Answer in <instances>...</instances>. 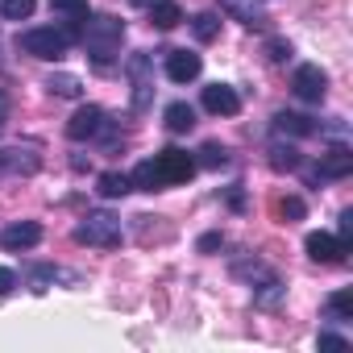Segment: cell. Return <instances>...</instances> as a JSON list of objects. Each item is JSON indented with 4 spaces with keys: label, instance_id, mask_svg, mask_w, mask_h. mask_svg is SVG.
Segmentation results:
<instances>
[{
    "label": "cell",
    "instance_id": "cell-8",
    "mask_svg": "<svg viewBox=\"0 0 353 353\" xmlns=\"http://www.w3.org/2000/svg\"><path fill=\"white\" fill-rule=\"evenodd\" d=\"M303 250H307L312 262H324V266H336V262H345V254H349V245H345L341 237H332V233H307Z\"/></svg>",
    "mask_w": 353,
    "mask_h": 353
},
{
    "label": "cell",
    "instance_id": "cell-23",
    "mask_svg": "<svg viewBox=\"0 0 353 353\" xmlns=\"http://www.w3.org/2000/svg\"><path fill=\"white\" fill-rule=\"evenodd\" d=\"M46 88H50L54 96H63V100H79V96H83V83H79L75 75H50Z\"/></svg>",
    "mask_w": 353,
    "mask_h": 353
},
{
    "label": "cell",
    "instance_id": "cell-28",
    "mask_svg": "<svg viewBox=\"0 0 353 353\" xmlns=\"http://www.w3.org/2000/svg\"><path fill=\"white\" fill-rule=\"evenodd\" d=\"M266 59H270V63H287V59H291V42L270 38V42H266Z\"/></svg>",
    "mask_w": 353,
    "mask_h": 353
},
{
    "label": "cell",
    "instance_id": "cell-2",
    "mask_svg": "<svg viewBox=\"0 0 353 353\" xmlns=\"http://www.w3.org/2000/svg\"><path fill=\"white\" fill-rule=\"evenodd\" d=\"M75 42H79V30H75V26H42V30H26V34L17 38V50H26L30 59L54 63V59H63Z\"/></svg>",
    "mask_w": 353,
    "mask_h": 353
},
{
    "label": "cell",
    "instance_id": "cell-26",
    "mask_svg": "<svg viewBox=\"0 0 353 353\" xmlns=\"http://www.w3.org/2000/svg\"><path fill=\"white\" fill-rule=\"evenodd\" d=\"M328 312H332L336 320H353V291H336V295H328Z\"/></svg>",
    "mask_w": 353,
    "mask_h": 353
},
{
    "label": "cell",
    "instance_id": "cell-27",
    "mask_svg": "<svg viewBox=\"0 0 353 353\" xmlns=\"http://www.w3.org/2000/svg\"><path fill=\"white\" fill-rule=\"evenodd\" d=\"M270 166H274V170H295V166H299V154H295L291 145H274V150H270Z\"/></svg>",
    "mask_w": 353,
    "mask_h": 353
},
{
    "label": "cell",
    "instance_id": "cell-16",
    "mask_svg": "<svg viewBox=\"0 0 353 353\" xmlns=\"http://www.w3.org/2000/svg\"><path fill=\"white\" fill-rule=\"evenodd\" d=\"M274 129L279 133H291V137H312L316 133V121L312 117H299V112H274Z\"/></svg>",
    "mask_w": 353,
    "mask_h": 353
},
{
    "label": "cell",
    "instance_id": "cell-10",
    "mask_svg": "<svg viewBox=\"0 0 353 353\" xmlns=\"http://www.w3.org/2000/svg\"><path fill=\"white\" fill-rule=\"evenodd\" d=\"M38 241H42V225L38 221H17V225H9L5 233H0V245H5L9 254H26Z\"/></svg>",
    "mask_w": 353,
    "mask_h": 353
},
{
    "label": "cell",
    "instance_id": "cell-29",
    "mask_svg": "<svg viewBox=\"0 0 353 353\" xmlns=\"http://www.w3.org/2000/svg\"><path fill=\"white\" fill-rule=\"evenodd\" d=\"M54 279H59V270H54V266H38V270H34V291H38V295H42V291H50V283H54Z\"/></svg>",
    "mask_w": 353,
    "mask_h": 353
},
{
    "label": "cell",
    "instance_id": "cell-22",
    "mask_svg": "<svg viewBox=\"0 0 353 353\" xmlns=\"http://www.w3.org/2000/svg\"><path fill=\"white\" fill-rule=\"evenodd\" d=\"M192 34H196L200 42H216V34H221V17H216V13H196V17H192Z\"/></svg>",
    "mask_w": 353,
    "mask_h": 353
},
{
    "label": "cell",
    "instance_id": "cell-25",
    "mask_svg": "<svg viewBox=\"0 0 353 353\" xmlns=\"http://www.w3.org/2000/svg\"><path fill=\"white\" fill-rule=\"evenodd\" d=\"M274 212H279L287 225H295V221H303V212H307V208H303V200H299V196H287V200H279V204H274Z\"/></svg>",
    "mask_w": 353,
    "mask_h": 353
},
{
    "label": "cell",
    "instance_id": "cell-20",
    "mask_svg": "<svg viewBox=\"0 0 353 353\" xmlns=\"http://www.w3.org/2000/svg\"><path fill=\"white\" fill-rule=\"evenodd\" d=\"M50 9L59 13V17H71V26L79 30L92 13H88V0H50Z\"/></svg>",
    "mask_w": 353,
    "mask_h": 353
},
{
    "label": "cell",
    "instance_id": "cell-14",
    "mask_svg": "<svg viewBox=\"0 0 353 353\" xmlns=\"http://www.w3.org/2000/svg\"><path fill=\"white\" fill-rule=\"evenodd\" d=\"M42 158L34 150H0V174H34Z\"/></svg>",
    "mask_w": 353,
    "mask_h": 353
},
{
    "label": "cell",
    "instance_id": "cell-34",
    "mask_svg": "<svg viewBox=\"0 0 353 353\" xmlns=\"http://www.w3.org/2000/svg\"><path fill=\"white\" fill-rule=\"evenodd\" d=\"M5 125H9V96L0 92V129H5Z\"/></svg>",
    "mask_w": 353,
    "mask_h": 353
},
{
    "label": "cell",
    "instance_id": "cell-33",
    "mask_svg": "<svg viewBox=\"0 0 353 353\" xmlns=\"http://www.w3.org/2000/svg\"><path fill=\"white\" fill-rule=\"evenodd\" d=\"M349 237H353V212H345V216H341V241L349 245Z\"/></svg>",
    "mask_w": 353,
    "mask_h": 353
},
{
    "label": "cell",
    "instance_id": "cell-4",
    "mask_svg": "<svg viewBox=\"0 0 353 353\" xmlns=\"http://www.w3.org/2000/svg\"><path fill=\"white\" fill-rule=\"evenodd\" d=\"M125 75H129V83H133V112H145L150 104H154V59L145 54V50H137V54H129V63H125Z\"/></svg>",
    "mask_w": 353,
    "mask_h": 353
},
{
    "label": "cell",
    "instance_id": "cell-12",
    "mask_svg": "<svg viewBox=\"0 0 353 353\" xmlns=\"http://www.w3.org/2000/svg\"><path fill=\"white\" fill-rule=\"evenodd\" d=\"M353 170V154L345 145H332L328 154H320V166H316V179H345Z\"/></svg>",
    "mask_w": 353,
    "mask_h": 353
},
{
    "label": "cell",
    "instance_id": "cell-30",
    "mask_svg": "<svg viewBox=\"0 0 353 353\" xmlns=\"http://www.w3.org/2000/svg\"><path fill=\"white\" fill-rule=\"evenodd\" d=\"M13 291H17V274L9 266H0V299H9Z\"/></svg>",
    "mask_w": 353,
    "mask_h": 353
},
{
    "label": "cell",
    "instance_id": "cell-3",
    "mask_svg": "<svg viewBox=\"0 0 353 353\" xmlns=\"http://www.w3.org/2000/svg\"><path fill=\"white\" fill-rule=\"evenodd\" d=\"M121 237H125V229H121V216H112V212H88V216L75 225V241H79V245L117 250Z\"/></svg>",
    "mask_w": 353,
    "mask_h": 353
},
{
    "label": "cell",
    "instance_id": "cell-15",
    "mask_svg": "<svg viewBox=\"0 0 353 353\" xmlns=\"http://www.w3.org/2000/svg\"><path fill=\"white\" fill-rule=\"evenodd\" d=\"M96 192H100L104 200H121V196L133 192V183H129V174H121V170H104L100 179H96Z\"/></svg>",
    "mask_w": 353,
    "mask_h": 353
},
{
    "label": "cell",
    "instance_id": "cell-9",
    "mask_svg": "<svg viewBox=\"0 0 353 353\" xmlns=\"http://www.w3.org/2000/svg\"><path fill=\"white\" fill-rule=\"evenodd\" d=\"M200 71H204V59L196 50H166V79L170 83H192V79H200Z\"/></svg>",
    "mask_w": 353,
    "mask_h": 353
},
{
    "label": "cell",
    "instance_id": "cell-31",
    "mask_svg": "<svg viewBox=\"0 0 353 353\" xmlns=\"http://www.w3.org/2000/svg\"><path fill=\"white\" fill-rule=\"evenodd\" d=\"M221 245H225L221 233H204V237H200V254H212V250H221Z\"/></svg>",
    "mask_w": 353,
    "mask_h": 353
},
{
    "label": "cell",
    "instance_id": "cell-7",
    "mask_svg": "<svg viewBox=\"0 0 353 353\" xmlns=\"http://www.w3.org/2000/svg\"><path fill=\"white\" fill-rule=\"evenodd\" d=\"M104 129H108V117H104V108H96V104H83V108L67 121V137H71V141L100 137Z\"/></svg>",
    "mask_w": 353,
    "mask_h": 353
},
{
    "label": "cell",
    "instance_id": "cell-6",
    "mask_svg": "<svg viewBox=\"0 0 353 353\" xmlns=\"http://www.w3.org/2000/svg\"><path fill=\"white\" fill-rule=\"evenodd\" d=\"M291 92H295L299 100H307V104H320V100L328 96V75H324L316 63H303V67H295V75H291Z\"/></svg>",
    "mask_w": 353,
    "mask_h": 353
},
{
    "label": "cell",
    "instance_id": "cell-1",
    "mask_svg": "<svg viewBox=\"0 0 353 353\" xmlns=\"http://www.w3.org/2000/svg\"><path fill=\"white\" fill-rule=\"evenodd\" d=\"M79 42L88 46V59L104 71V67H112L117 63V54H121V42H125V21H117V17H88L83 21V34H79Z\"/></svg>",
    "mask_w": 353,
    "mask_h": 353
},
{
    "label": "cell",
    "instance_id": "cell-24",
    "mask_svg": "<svg viewBox=\"0 0 353 353\" xmlns=\"http://www.w3.org/2000/svg\"><path fill=\"white\" fill-rule=\"evenodd\" d=\"M229 162V150L221 145V141H204L200 145V158H196V166H208V170H221Z\"/></svg>",
    "mask_w": 353,
    "mask_h": 353
},
{
    "label": "cell",
    "instance_id": "cell-5",
    "mask_svg": "<svg viewBox=\"0 0 353 353\" xmlns=\"http://www.w3.org/2000/svg\"><path fill=\"white\" fill-rule=\"evenodd\" d=\"M154 166H158V174H162V183H166V188L188 183L192 174L200 170V166H196V158H192L188 150H174V145H170V150H162V154L154 158Z\"/></svg>",
    "mask_w": 353,
    "mask_h": 353
},
{
    "label": "cell",
    "instance_id": "cell-21",
    "mask_svg": "<svg viewBox=\"0 0 353 353\" xmlns=\"http://www.w3.org/2000/svg\"><path fill=\"white\" fill-rule=\"evenodd\" d=\"M38 9V0H0V17L5 21H30Z\"/></svg>",
    "mask_w": 353,
    "mask_h": 353
},
{
    "label": "cell",
    "instance_id": "cell-18",
    "mask_svg": "<svg viewBox=\"0 0 353 353\" xmlns=\"http://www.w3.org/2000/svg\"><path fill=\"white\" fill-rule=\"evenodd\" d=\"M129 183H133V188H141V192H162V188H166V183H162V174H158V166H154V158H145V162H137V166H133Z\"/></svg>",
    "mask_w": 353,
    "mask_h": 353
},
{
    "label": "cell",
    "instance_id": "cell-32",
    "mask_svg": "<svg viewBox=\"0 0 353 353\" xmlns=\"http://www.w3.org/2000/svg\"><path fill=\"white\" fill-rule=\"evenodd\" d=\"M320 349H349L345 336H332V332H320Z\"/></svg>",
    "mask_w": 353,
    "mask_h": 353
},
{
    "label": "cell",
    "instance_id": "cell-19",
    "mask_svg": "<svg viewBox=\"0 0 353 353\" xmlns=\"http://www.w3.org/2000/svg\"><path fill=\"white\" fill-rule=\"evenodd\" d=\"M183 21V9L174 5V0H158V5H150V26H158V30H174Z\"/></svg>",
    "mask_w": 353,
    "mask_h": 353
},
{
    "label": "cell",
    "instance_id": "cell-17",
    "mask_svg": "<svg viewBox=\"0 0 353 353\" xmlns=\"http://www.w3.org/2000/svg\"><path fill=\"white\" fill-rule=\"evenodd\" d=\"M166 129H170V133H188V129H196V108L183 104V100L166 104Z\"/></svg>",
    "mask_w": 353,
    "mask_h": 353
},
{
    "label": "cell",
    "instance_id": "cell-13",
    "mask_svg": "<svg viewBox=\"0 0 353 353\" xmlns=\"http://www.w3.org/2000/svg\"><path fill=\"white\" fill-rule=\"evenodd\" d=\"M221 9H225L233 21L250 26V30H262V26H266V13H262L258 0H221Z\"/></svg>",
    "mask_w": 353,
    "mask_h": 353
},
{
    "label": "cell",
    "instance_id": "cell-11",
    "mask_svg": "<svg viewBox=\"0 0 353 353\" xmlns=\"http://www.w3.org/2000/svg\"><path fill=\"white\" fill-rule=\"evenodd\" d=\"M204 108H208L212 117H237V112H241V96H237V88H229V83H208V88H204Z\"/></svg>",
    "mask_w": 353,
    "mask_h": 353
},
{
    "label": "cell",
    "instance_id": "cell-35",
    "mask_svg": "<svg viewBox=\"0 0 353 353\" xmlns=\"http://www.w3.org/2000/svg\"><path fill=\"white\" fill-rule=\"evenodd\" d=\"M129 5H141V9H150V5H158V0H129Z\"/></svg>",
    "mask_w": 353,
    "mask_h": 353
}]
</instances>
